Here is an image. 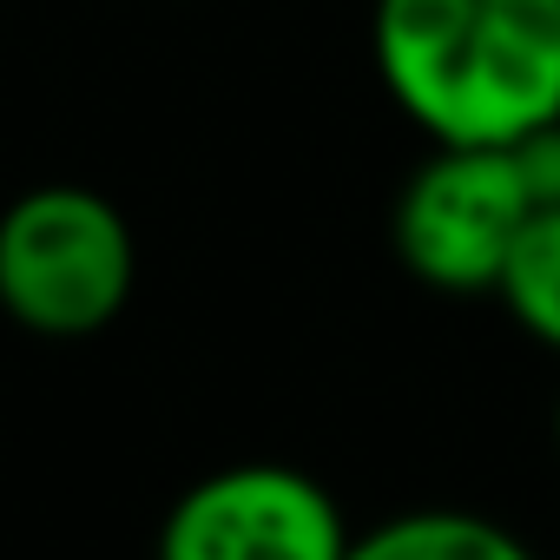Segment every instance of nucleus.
Listing matches in <instances>:
<instances>
[{
    "instance_id": "f257e3e1",
    "label": "nucleus",
    "mask_w": 560,
    "mask_h": 560,
    "mask_svg": "<svg viewBox=\"0 0 560 560\" xmlns=\"http://www.w3.org/2000/svg\"><path fill=\"white\" fill-rule=\"evenodd\" d=\"M376 73L435 145L560 119V0H376Z\"/></svg>"
},
{
    "instance_id": "f03ea898",
    "label": "nucleus",
    "mask_w": 560,
    "mask_h": 560,
    "mask_svg": "<svg viewBox=\"0 0 560 560\" xmlns=\"http://www.w3.org/2000/svg\"><path fill=\"white\" fill-rule=\"evenodd\" d=\"M132 277V224L86 185H40L0 218V311L40 337H86L113 324Z\"/></svg>"
},
{
    "instance_id": "7ed1b4c3",
    "label": "nucleus",
    "mask_w": 560,
    "mask_h": 560,
    "mask_svg": "<svg viewBox=\"0 0 560 560\" xmlns=\"http://www.w3.org/2000/svg\"><path fill=\"white\" fill-rule=\"evenodd\" d=\"M534 198L508 145H435L396 198V257L435 291H494Z\"/></svg>"
},
{
    "instance_id": "20e7f679",
    "label": "nucleus",
    "mask_w": 560,
    "mask_h": 560,
    "mask_svg": "<svg viewBox=\"0 0 560 560\" xmlns=\"http://www.w3.org/2000/svg\"><path fill=\"white\" fill-rule=\"evenodd\" d=\"M165 560H337L350 553L343 508L298 468H218L185 488L159 534Z\"/></svg>"
},
{
    "instance_id": "39448f33",
    "label": "nucleus",
    "mask_w": 560,
    "mask_h": 560,
    "mask_svg": "<svg viewBox=\"0 0 560 560\" xmlns=\"http://www.w3.org/2000/svg\"><path fill=\"white\" fill-rule=\"evenodd\" d=\"M350 560H521V540L468 508H416L350 540Z\"/></svg>"
},
{
    "instance_id": "423d86ee",
    "label": "nucleus",
    "mask_w": 560,
    "mask_h": 560,
    "mask_svg": "<svg viewBox=\"0 0 560 560\" xmlns=\"http://www.w3.org/2000/svg\"><path fill=\"white\" fill-rule=\"evenodd\" d=\"M494 291H501V304L514 311V324L534 343L560 350V205L527 218V231L514 237Z\"/></svg>"
},
{
    "instance_id": "0eeeda50",
    "label": "nucleus",
    "mask_w": 560,
    "mask_h": 560,
    "mask_svg": "<svg viewBox=\"0 0 560 560\" xmlns=\"http://www.w3.org/2000/svg\"><path fill=\"white\" fill-rule=\"evenodd\" d=\"M508 152H514V165H521V185H527L534 211H553V205H560V119L521 132Z\"/></svg>"
},
{
    "instance_id": "6e6552de",
    "label": "nucleus",
    "mask_w": 560,
    "mask_h": 560,
    "mask_svg": "<svg viewBox=\"0 0 560 560\" xmlns=\"http://www.w3.org/2000/svg\"><path fill=\"white\" fill-rule=\"evenodd\" d=\"M553 442H560V402H553Z\"/></svg>"
}]
</instances>
